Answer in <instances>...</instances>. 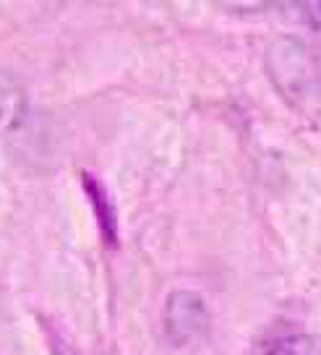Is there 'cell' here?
<instances>
[{
	"mask_svg": "<svg viewBox=\"0 0 321 355\" xmlns=\"http://www.w3.org/2000/svg\"><path fill=\"white\" fill-rule=\"evenodd\" d=\"M266 66L290 100H303L316 87V58L300 40L279 37L266 47Z\"/></svg>",
	"mask_w": 321,
	"mask_h": 355,
	"instance_id": "6da1fadb",
	"label": "cell"
},
{
	"mask_svg": "<svg viewBox=\"0 0 321 355\" xmlns=\"http://www.w3.org/2000/svg\"><path fill=\"white\" fill-rule=\"evenodd\" d=\"M162 327L170 345L175 347H196L207 340L211 329V311L207 300L193 290H175L165 300Z\"/></svg>",
	"mask_w": 321,
	"mask_h": 355,
	"instance_id": "7a4b0ae2",
	"label": "cell"
},
{
	"mask_svg": "<svg viewBox=\"0 0 321 355\" xmlns=\"http://www.w3.org/2000/svg\"><path fill=\"white\" fill-rule=\"evenodd\" d=\"M26 110H29V100L21 84L6 76L0 78V136L19 131L26 121Z\"/></svg>",
	"mask_w": 321,
	"mask_h": 355,
	"instance_id": "3957f363",
	"label": "cell"
},
{
	"mask_svg": "<svg viewBox=\"0 0 321 355\" xmlns=\"http://www.w3.org/2000/svg\"><path fill=\"white\" fill-rule=\"evenodd\" d=\"M254 355H321V337L316 334H279L256 347Z\"/></svg>",
	"mask_w": 321,
	"mask_h": 355,
	"instance_id": "277c9868",
	"label": "cell"
},
{
	"mask_svg": "<svg viewBox=\"0 0 321 355\" xmlns=\"http://www.w3.org/2000/svg\"><path fill=\"white\" fill-rule=\"evenodd\" d=\"M84 191H87L92 207H94V214H97V222H100V230L105 235V241L115 243L118 222H115V211H112V204L107 199V191L102 189V183L94 175H84Z\"/></svg>",
	"mask_w": 321,
	"mask_h": 355,
	"instance_id": "5b68a950",
	"label": "cell"
}]
</instances>
